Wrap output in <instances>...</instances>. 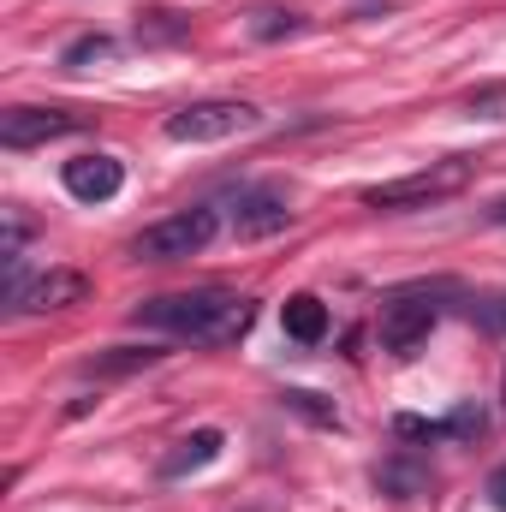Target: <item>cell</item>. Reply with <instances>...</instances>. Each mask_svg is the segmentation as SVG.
I'll return each instance as SVG.
<instances>
[{
	"label": "cell",
	"mask_w": 506,
	"mask_h": 512,
	"mask_svg": "<svg viewBox=\"0 0 506 512\" xmlns=\"http://www.w3.org/2000/svg\"><path fill=\"white\" fill-rule=\"evenodd\" d=\"M221 447H227V435H221V429H197V435H185V441L155 465V477H161V483H179V477H191V471L215 465V459H221Z\"/></svg>",
	"instance_id": "8fae6325"
},
{
	"label": "cell",
	"mask_w": 506,
	"mask_h": 512,
	"mask_svg": "<svg viewBox=\"0 0 506 512\" xmlns=\"http://www.w3.org/2000/svg\"><path fill=\"white\" fill-rule=\"evenodd\" d=\"M489 501H495V507L506 512V465L495 471V477H489Z\"/></svg>",
	"instance_id": "ffe728a7"
},
{
	"label": "cell",
	"mask_w": 506,
	"mask_h": 512,
	"mask_svg": "<svg viewBox=\"0 0 506 512\" xmlns=\"http://www.w3.org/2000/svg\"><path fill=\"white\" fill-rule=\"evenodd\" d=\"M489 221H495V227H506V203H495V209H489Z\"/></svg>",
	"instance_id": "44dd1931"
},
{
	"label": "cell",
	"mask_w": 506,
	"mask_h": 512,
	"mask_svg": "<svg viewBox=\"0 0 506 512\" xmlns=\"http://www.w3.org/2000/svg\"><path fill=\"white\" fill-rule=\"evenodd\" d=\"M441 322V304L429 286H405V292H387L376 316V334L393 358H417V346L429 340V328Z\"/></svg>",
	"instance_id": "5b68a950"
},
{
	"label": "cell",
	"mask_w": 506,
	"mask_h": 512,
	"mask_svg": "<svg viewBox=\"0 0 506 512\" xmlns=\"http://www.w3.org/2000/svg\"><path fill=\"white\" fill-rule=\"evenodd\" d=\"M131 322L155 328V334H173V340H191V346H227L256 322V298L221 292V286H191V292L143 298L131 310Z\"/></svg>",
	"instance_id": "6da1fadb"
},
{
	"label": "cell",
	"mask_w": 506,
	"mask_h": 512,
	"mask_svg": "<svg viewBox=\"0 0 506 512\" xmlns=\"http://www.w3.org/2000/svg\"><path fill=\"white\" fill-rule=\"evenodd\" d=\"M286 227H292V209H286L280 191H239V203H233V233L239 239H274Z\"/></svg>",
	"instance_id": "9c48e42d"
},
{
	"label": "cell",
	"mask_w": 506,
	"mask_h": 512,
	"mask_svg": "<svg viewBox=\"0 0 506 512\" xmlns=\"http://www.w3.org/2000/svg\"><path fill=\"white\" fill-rule=\"evenodd\" d=\"M215 233H221V209H215V203H191V209H179V215L143 227V233L131 239V256H137V262H185V256L209 251Z\"/></svg>",
	"instance_id": "3957f363"
},
{
	"label": "cell",
	"mask_w": 506,
	"mask_h": 512,
	"mask_svg": "<svg viewBox=\"0 0 506 512\" xmlns=\"http://www.w3.org/2000/svg\"><path fill=\"white\" fill-rule=\"evenodd\" d=\"M72 131H84V120L66 114V108H6L0 114V143L6 149H36V143L72 137Z\"/></svg>",
	"instance_id": "52a82bcc"
},
{
	"label": "cell",
	"mask_w": 506,
	"mask_h": 512,
	"mask_svg": "<svg viewBox=\"0 0 506 512\" xmlns=\"http://www.w3.org/2000/svg\"><path fill=\"white\" fill-rule=\"evenodd\" d=\"M167 352L161 346H108V352H96L90 364H84V376H96V382H108V376H137V370H149V364H161Z\"/></svg>",
	"instance_id": "4fadbf2b"
},
{
	"label": "cell",
	"mask_w": 506,
	"mask_h": 512,
	"mask_svg": "<svg viewBox=\"0 0 506 512\" xmlns=\"http://www.w3.org/2000/svg\"><path fill=\"white\" fill-rule=\"evenodd\" d=\"M471 173H477V167H471L465 155L429 161V167H417V173H405V179L370 185V191H364V209H376V215H411V209L447 203V197H459V191L471 185Z\"/></svg>",
	"instance_id": "7a4b0ae2"
},
{
	"label": "cell",
	"mask_w": 506,
	"mask_h": 512,
	"mask_svg": "<svg viewBox=\"0 0 506 512\" xmlns=\"http://www.w3.org/2000/svg\"><path fill=\"white\" fill-rule=\"evenodd\" d=\"M471 316H477L489 334H506V292H483V298L471 304Z\"/></svg>",
	"instance_id": "d6986e66"
},
{
	"label": "cell",
	"mask_w": 506,
	"mask_h": 512,
	"mask_svg": "<svg viewBox=\"0 0 506 512\" xmlns=\"http://www.w3.org/2000/svg\"><path fill=\"white\" fill-rule=\"evenodd\" d=\"M393 429H399L405 441H477V435L489 429V417H483L477 399H465L453 417H435V423H429V417H399Z\"/></svg>",
	"instance_id": "30bf717a"
},
{
	"label": "cell",
	"mask_w": 506,
	"mask_h": 512,
	"mask_svg": "<svg viewBox=\"0 0 506 512\" xmlns=\"http://www.w3.org/2000/svg\"><path fill=\"white\" fill-rule=\"evenodd\" d=\"M60 185L78 197V203H108V197H120V185H126V167L114 161V155H72L66 167H60Z\"/></svg>",
	"instance_id": "ba28073f"
},
{
	"label": "cell",
	"mask_w": 506,
	"mask_h": 512,
	"mask_svg": "<svg viewBox=\"0 0 506 512\" xmlns=\"http://www.w3.org/2000/svg\"><path fill=\"white\" fill-rule=\"evenodd\" d=\"M185 30H191V18H179V12H167V6H161V12H143L137 42H143V48H155V42H179Z\"/></svg>",
	"instance_id": "2e32d148"
},
{
	"label": "cell",
	"mask_w": 506,
	"mask_h": 512,
	"mask_svg": "<svg viewBox=\"0 0 506 512\" xmlns=\"http://www.w3.org/2000/svg\"><path fill=\"white\" fill-rule=\"evenodd\" d=\"M262 114L251 102H233V96H209V102H191L179 114H167V137L173 143H227L239 131H256Z\"/></svg>",
	"instance_id": "8992f818"
},
{
	"label": "cell",
	"mask_w": 506,
	"mask_h": 512,
	"mask_svg": "<svg viewBox=\"0 0 506 512\" xmlns=\"http://www.w3.org/2000/svg\"><path fill=\"white\" fill-rule=\"evenodd\" d=\"M280 405H286V411H298V417H310V423H322V429H340V411H334V405H322V393H310V387H286V393H280Z\"/></svg>",
	"instance_id": "e0dca14e"
},
{
	"label": "cell",
	"mask_w": 506,
	"mask_h": 512,
	"mask_svg": "<svg viewBox=\"0 0 506 512\" xmlns=\"http://www.w3.org/2000/svg\"><path fill=\"white\" fill-rule=\"evenodd\" d=\"M376 489L393 495V501H417V495L429 489V465H417L411 453H393V459L376 465Z\"/></svg>",
	"instance_id": "7c38bea8"
},
{
	"label": "cell",
	"mask_w": 506,
	"mask_h": 512,
	"mask_svg": "<svg viewBox=\"0 0 506 512\" xmlns=\"http://www.w3.org/2000/svg\"><path fill=\"white\" fill-rule=\"evenodd\" d=\"M310 18L298 12V6H256L251 18H245V30H251V42H286V36H298Z\"/></svg>",
	"instance_id": "9a60e30c"
},
{
	"label": "cell",
	"mask_w": 506,
	"mask_h": 512,
	"mask_svg": "<svg viewBox=\"0 0 506 512\" xmlns=\"http://www.w3.org/2000/svg\"><path fill=\"white\" fill-rule=\"evenodd\" d=\"M280 322H286V334H292L298 346H322V334H328V304L310 298V292H298V298H286Z\"/></svg>",
	"instance_id": "5bb4252c"
},
{
	"label": "cell",
	"mask_w": 506,
	"mask_h": 512,
	"mask_svg": "<svg viewBox=\"0 0 506 512\" xmlns=\"http://www.w3.org/2000/svg\"><path fill=\"white\" fill-rule=\"evenodd\" d=\"M114 54V36H102V30H90V36H78V42H66V54H60V66H90V60H108Z\"/></svg>",
	"instance_id": "ac0fdd59"
},
{
	"label": "cell",
	"mask_w": 506,
	"mask_h": 512,
	"mask_svg": "<svg viewBox=\"0 0 506 512\" xmlns=\"http://www.w3.org/2000/svg\"><path fill=\"white\" fill-rule=\"evenodd\" d=\"M90 292V280L78 268H42L30 274L24 256H6V310L12 316H48V310H72Z\"/></svg>",
	"instance_id": "277c9868"
}]
</instances>
